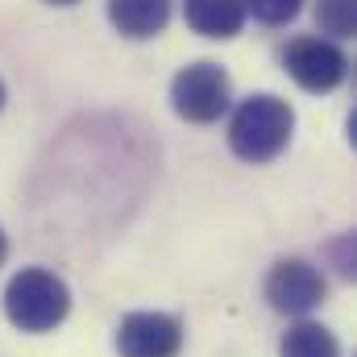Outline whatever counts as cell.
I'll return each mask as SVG.
<instances>
[{"label": "cell", "instance_id": "1", "mask_svg": "<svg viewBox=\"0 0 357 357\" xmlns=\"http://www.w3.org/2000/svg\"><path fill=\"white\" fill-rule=\"evenodd\" d=\"M295 133V112L287 100L270 96V91H258L250 100L237 104L233 121H229V150L250 162V167H262V162H274L287 142Z\"/></svg>", "mask_w": 357, "mask_h": 357}, {"label": "cell", "instance_id": "2", "mask_svg": "<svg viewBox=\"0 0 357 357\" xmlns=\"http://www.w3.org/2000/svg\"><path fill=\"white\" fill-rule=\"evenodd\" d=\"M71 312V287L46 266L17 270L4 287V316L21 333H50Z\"/></svg>", "mask_w": 357, "mask_h": 357}, {"label": "cell", "instance_id": "3", "mask_svg": "<svg viewBox=\"0 0 357 357\" xmlns=\"http://www.w3.org/2000/svg\"><path fill=\"white\" fill-rule=\"evenodd\" d=\"M229 100H233L229 75L216 63H191V67H183L171 79V108L183 121H191V125L220 121L229 112Z\"/></svg>", "mask_w": 357, "mask_h": 357}, {"label": "cell", "instance_id": "4", "mask_svg": "<svg viewBox=\"0 0 357 357\" xmlns=\"http://www.w3.org/2000/svg\"><path fill=\"white\" fill-rule=\"evenodd\" d=\"M324 295H328V282L320 266L307 258H278L266 274V299L282 316H307L324 303Z\"/></svg>", "mask_w": 357, "mask_h": 357}, {"label": "cell", "instance_id": "5", "mask_svg": "<svg viewBox=\"0 0 357 357\" xmlns=\"http://www.w3.org/2000/svg\"><path fill=\"white\" fill-rule=\"evenodd\" d=\"M282 67L287 75L299 84L303 91H333L345 84L349 75V59L337 42L328 38H295L287 50H282Z\"/></svg>", "mask_w": 357, "mask_h": 357}, {"label": "cell", "instance_id": "6", "mask_svg": "<svg viewBox=\"0 0 357 357\" xmlns=\"http://www.w3.org/2000/svg\"><path fill=\"white\" fill-rule=\"evenodd\" d=\"M178 349H183V320L171 312H129L116 324L121 357H178Z\"/></svg>", "mask_w": 357, "mask_h": 357}, {"label": "cell", "instance_id": "7", "mask_svg": "<svg viewBox=\"0 0 357 357\" xmlns=\"http://www.w3.org/2000/svg\"><path fill=\"white\" fill-rule=\"evenodd\" d=\"M183 17L199 38H237L245 25L241 0H183Z\"/></svg>", "mask_w": 357, "mask_h": 357}, {"label": "cell", "instance_id": "8", "mask_svg": "<svg viewBox=\"0 0 357 357\" xmlns=\"http://www.w3.org/2000/svg\"><path fill=\"white\" fill-rule=\"evenodd\" d=\"M108 21L125 38H154L171 21V0H108Z\"/></svg>", "mask_w": 357, "mask_h": 357}, {"label": "cell", "instance_id": "9", "mask_svg": "<svg viewBox=\"0 0 357 357\" xmlns=\"http://www.w3.org/2000/svg\"><path fill=\"white\" fill-rule=\"evenodd\" d=\"M278 357H341V341L316 324V320H299L282 333L278 341Z\"/></svg>", "mask_w": 357, "mask_h": 357}, {"label": "cell", "instance_id": "10", "mask_svg": "<svg viewBox=\"0 0 357 357\" xmlns=\"http://www.w3.org/2000/svg\"><path fill=\"white\" fill-rule=\"evenodd\" d=\"M316 25L333 38H354L357 0H316Z\"/></svg>", "mask_w": 357, "mask_h": 357}, {"label": "cell", "instance_id": "11", "mask_svg": "<svg viewBox=\"0 0 357 357\" xmlns=\"http://www.w3.org/2000/svg\"><path fill=\"white\" fill-rule=\"evenodd\" d=\"M245 4V13H254L262 25H287L299 8H303V0H241Z\"/></svg>", "mask_w": 357, "mask_h": 357}, {"label": "cell", "instance_id": "12", "mask_svg": "<svg viewBox=\"0 0 357 357\" xmlns=\"http://www.w3.org/2000/svg\"><path fill=\"white\" fill-rule=\"evenodd\" d=\"M328 254H337V270H341L345 278H354V237H349V233L337 237V241L328 245Z\"/></svg>", "mask_w": 357, "mask_h": 357}, {"label": "cell", "instance_id": "13", "mask_svg": "<svg viewBox=\"0 0 357 357\" xmlns=\"http://www.w3.org/2000/svg\"><path fill=\"white\" fill-rule=\"evenodd\" d=\"M4 258H8V237L0 233V266H4Z\"/></svg>", "mask_w": 357, "mask_h": 357}, {"label": "cell", "instance_id": "14", "mask_svg": "<svg viewBox=\"0 0 357 357\" xmlns=\"http://www.w3.org/2000/svg\"><path fill=\"white\" fill-rule=\"evenodd\" d=\"M46 4H63L67 8V4H79V0H46Z\"/></svg>", "mask_w": 357, "mask_h": 357}, {"label": "cell", "instance_id": "15", "mask_svg": "<svg viewBox=\"0 0 357 357\" xmlns=\"http://www.w3.org/2000/svg\"><path fill=\"white\" fill-rule=\"evenodd\" d=\"M0 108H4V84H0Z\"/></svg>", "mask_w": 357, "mask_h": 357}]
</instances>
